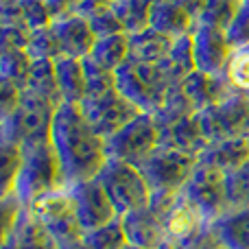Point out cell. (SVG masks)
Returning <instances> with one entry per match:
<instances>
[{
    "label": "cell",
    "instance_id": "obj_1",
    "mask_svg": "<svg viewBox=\"0 0 249 249\" xmlns=\"http://www.w3.org/2000/svg\"><path fill=\"white\" fill-rule=\"evenodd\" d=\"M51 144L59 160L66 186L94 179L109 160L107 140L101 138L86 121L81 107L61 103L51 127Z\"/></svg>",
    "mask_w": 249,
    "mask_h": 249
},
{
    "label": "cell",
    "instance_id": "obj_2",
    "mask_svg": "<svg viewBox=\"0 0 249 249\" xmlns=\"http://www.w3.org/2000/svg\"><path fill=\"white\" fill-rule=\"evenodd\" d=\"M22 149H24L22 166L7 195H13L22 206L29 208L35 199L44 197V195L55 193L59 188H68L51 140L22 146Z\"/></svg>",
    "mask_w": 249,
    "mask_h": 249
},
{
    "label": "cell",
    "instance_id": "obj_3",
    "mask_svg": "<svg viewBox=\"0 0 249 249\" xmlns=\"http://www.w3.org/2000/svg\"><path fill=\"white\" fill-rule=\"evenodd\" d=\"M116 88L140 112L158 114L175 90L173 81L160 64H136L127 61L116 70Z\"/></svg>",
    "mask_w": 249,
    "mask_h": 249
},
{
    "label": "cell",
    "instance_id": "obj_4",
    "mask_svg": "<svg viewBox=\"0 0 249 249\" xmlns=\"http://www.w3.org/2000/svg\"><path fill=\"white\" fill-rule=\"evenodd\" d=\"M57 107L59 105H55L53 101L31 90H24L18 107L0 123V131H2L0 138H9L22 146L48 142Z\"/></svg>",
    "mask_w": 249,
    "mask_h": 249
},
{
    "label": "cell",
    "instance_id": "obj_5",
    "mask_svg": "<svg viewBox=\"0 0 249 249\" xmlns=\"http://www.w3.org/2000/svg\"><path fill=\"white\" fill-rule=\"evenodd\" d=\"M201 155L193 151L175 149V146L160 144L151 153V158L142 164V173L149 179V186L153 190V199L177 197L188 181L190 173L199 164Z\"/></svg>",
    "mask_w": 249,
    "mask_h": 249
},
{
    "label": "cell",
    "instance_id": "obj_6",
    "mask_svg": "<svg viewBox=\"0 0 249 249\" xmlns=\"http://www.w3.org/2000/svg\"><path fill=\"white\" fill-rule=\"evenodd\" d=\"M225 179H228V173L223 168L214 166L206 160H199V164L195 166L188 181L181 188V195L188 199V203L199 212V216L208 225H212L230 210Z\"/></svg>",
    "mask_w": 249,
    "mask_h": 249
},
{
    "label": "cell",
    "instance_id": "obj_7",
    "mask_svg": "<svg viewBox=\"0 0 249 249\" xmlns=\"http://www.w3.org/2000/svg\"><path fill=\"white\" fill-rule=\"evenodd\" d=\"M99 177L107 188V195L112 197L121 216L151 206V201H153V190H151L149 179L140 166L109 158Z\"/></svg>",
    "mask_w": 249,
    "mask_h": 249
},
{
    "label": "cell",
    "instance_id": "obj_8",
    "mask_svg": "<svg viewBox=\"0 0 249 249\" xmlns=\"http://www.w3.org/2000/svg\"><path fill=\"white\" fill-rule=\"evenodd\" d=\"M26 210L55 236L61 247L70 243L83 241V228L79 223L74 199L68 188H59L55 193H48L44 197L35 199Z\"/></svg>",
    "mask_w": 249,
    "mask_h": 249
},
{
    "label": "cell",
    "instance_id": "obj_9",
    "mask_svg": "<svg viewBox=\"0 0 249 249\" xmlns=\"http://www.w3.org/2000/svg\"><path fill=\"white\" fill-rule=\"evenodd\" d=\"M160 123L155 114H138L127 127L107 140L109 158L123 160L133 166H142L160 146Z\"/></svg>",
    "mask_w": 249,
    "mask_h": 249
},
{
    "label": "cell",
    "instance_id": "obj_10",
    "mask_svg": "<svg viewBox=\"0 0 249 249\" xmlns=\"http://www.w3.org/2000/svg\"><path fill=\"white\" fill-rule=\"evenodd\" d=\"M79 107H81L86 121L92 124V129L101 138H105V140L116 136L138 114H142L131 101L124 99L121 92H118V88L105 92V94L86 96Z\"/></svg>",
    "mask_w": 249,
    "mask_h": 249
},
{
    "label": "cell",
    "instance_id": "obj_11",
    "mask_svg": "<svg viewBox=\"0 0 249 249\" xmlns=\"http://www.w3.org/2000/svg\"><path fill=\"white\" fill-rule=\"evenodd\" d=\"M199 121H201V129L208 144L228 136L247 133L249 131V96L241 94V92H232L221 103L203 109L199 114Z\"/></svg>",
    "mask_w": 249,
    "mask_h": 249
},
{
    "label": "cell",
    "instance_id": "obj_12",
    "mask_svg": "<svg viewBox=\"0 0 249 249\" xmlns=\"http://www.w3.org/2000/svg\"><path fill=\"white\" fill-rule=\"evenodd\" d=\"M68 190L74 199V208H77V216L83 232H92V230L103 228V225L121 219L101 177L68 186Z\"/></svg>",
    "mask_w": 249,
    "mask_h": 249
},
{
    "label": "cell",
    "instance_id": "obj_13",
    "mask_svg": "<svg viewBox=\"0 0 249 249\" xmlns=\"http://www.w3.org/2000/svg\"><path fill=\"white\" fill-rule=\"evenodd\" d=\"M190 39H193L195 64H197L199 72L212 74V77H225V68L234 53L225 31L210 24H197L190 33Z\"/></svg>",
    "mask_w": 249,
    "mask_h": 249
},
{
    "label": "cell",
    "instance_id": "obj_14",
    "mask_svg": "<svg viewBox=\"0 0 249 249\" xmlns=\"http://www.w3.org/2000/svg\"><path fill=\"white\" fill-rule=\"evenodd\" d=\"M51 31L57 39V46H59L61 55L77 57V59L90 57L92 48H94L96 39H99L90 20L77 11H68L53 18Z\"/></svg>",
    "mask_w": 249,
    "mask_h": 249
},
{
    "label": "cell",
    "instance_id": "obj_15",
    "mask_svg": "<svg viewBox=\"0 0 249 249\" xmlns=\"http://www.w3.org/2000/svg\"><path fill=\"white\" fill-rule=\"evenodd\" d=\"M175 90L186 101V105L197 114H201L203 109L212 107V105L221 103L232 92H236L228 83L225 77H212V74L199 72V70H195L190 77H186Z\"/></svg>",
    "mask_w": 249,
    "mask_h": 249
},
{
    "label": "cell",
    "instance_id": "obj_16",
    "mask_svg": "<svg viewBox=\"0 0 249 249\" xmlns=\"http://www.w3.org/2000/svg\"><path fill=\"white\" fill-rule=\"evenodd\" d=\"M121 221L129 245H136L142 249H162L164 241H166L164 216L153 206L129 212V214L121 216Z\"/></svg>",
    "mask_w": 249,
    "mask_h": 249
},
{
    "label": "cell",
    "instance_id": "obj_17",
    "mask_svg": "<svg viewBox=\"0 0 249 249\" xmlns=\"http://www.w3.org/2000/svg\"><path fill=\"white\" fill-rule=\"evenodd\" d=\"M160 131H162L160 133V144L193 151V153H199V155L208 146V140L201 129V121H199V114H188V116L175 118V121L160 123Z\"/></svg>",
    "mask_w": 249,
    "mask_h": 249
},
{
    "label": "cell",
    "instance_id": "obj_18",
    "mask_svg": "<svg viewBox=\"0 0 249 249\" xmlns=\"http://www.w3.org/2000/svg\"><path fill=\"white\" fill-rule=\"evenodd\" d=\"M175 39L168 35L160 33V31L140 29L136 33H129V61L136 64H162L173 51Z\"/></svg>",
    "mask_w": 249,
    "mask_h": 249
},
{
    "label": "cell",
    "instance_id": "obj_19",
    "mask_svg": "<svg viewBox=\"0 0 249 249\" xmlns=\"http://www.w3.org/2000/svg\"><path fill=\"white\" fill-rule=\"evenodd\" d=\"M201 160L223 168L225 173L234 171L241 164L249 162V131L210 142L206 146V151L201 153Z\"/></svg>",
    "mask_w": 249,
    "mask_h": 249
},
{
    "label": "cell",
    "instance_id": "obj_20",
    "mask_svg": "<svg viewBox=\"0 0 249 249\" xmlns=\"http://www.w3.org/2000/svg\"><path fill=\"white\" fill-rule=\"evenodd\" d=\"M2 241L11 243L13 249H61L55 236L26 208L18 219L16 228L11 230V234L2 236Z\"/></svg>",
    "mask_w": 249,
    "mask_h": 249
},
{
    "label": "cell",
    "instance_id": "obj_21",
    "mask_svg": "<svg viewBox=\"0 0 249 249\" xmlns=\"http://www.w3.org/2000/svg\"><path fill=\"white\" fill-rule=\"evenodd\" d=\"M210 234L225 249H249V208L228 210L210 225Z\"/></svg>",
    "mask_w": 249,
    "mask_h": 249
},
{
    "label": "cell",
    "instance_id": "obj_22",
    "mask_svg": "<svg viewBox=\"0 0 249 249\" xmlns=\"http://www.w3.org/2000/svg\"><path fill=\"white\" fill-rule=\"evenodd\" d=\"M55 77H57V86H59L61 103L81 105V101L86 99V68H83V59L68 55L57 57Z\"/></svg>",
    "mask_w": 249,
    "mask_h": 249
},
{
    "label": "cell",
    "instance_id": "obj_23",
    "mask_svg": "<svg viewBox=\"0 0 249 249\" xmlns=\"http://www.w3.org/2000/svg\"><path fill=\"white\" fill-rule=\"evenodd\" d=\"M92 59L101 64L103 68L116 72L129 61V33L121 31V33H109L101 35L96 39L94 48H92Z\"/></svg>",
    "mask_w": 249,
    "mask_h": 249
},
{
    "label": "cell",
    "instance_id": "obj_24",
    "mask_svg": "<svg viewBox=\"0 0 249 249\" xmlns=\"http://www.w3.org/2000/svg\"><path fill=\"white\" fill-rule=\"evenodd\" d=\"M164 68V72L168 74V79L173 81V86H179L186 77L197 70V64H195V53H193V39L190 35L186 37H179L175 39L173 44V51L168 53V57L160 64Z\"/></svg>",
    "mask_w": 249,
    "mask_h": 249
},
{
    "label": "cell",
    "instance_id": "obj_25",
    "mask_svg": "<svg viewBox=\"0 0 249 249\" xmlns=\"http://www.w3.org/2000/svg\"><path fill=\"white\" fill-rule=\"evenodd\" d=\"M83 245L88 249H127L129 241L127 234H124L123 221L116 219L112 223L103 225V228L86 232L83 234Z\"/></svg>",
    "mask_w": 249,
    "mask_h": 249
},
{
    "label": "cell",
    "instance_id": "obj_26",
    "mask_svg": "<svg viewBox=\"0 0 249 249\" xmlns=\"http://www.w3.org/2000/svg\"><path fill=\"white\" fill-rule=\"evenodd\" d=\"M241 4L243 0H203L199 11V24H210L225 31Z\"/></svg>",
    "mask_w": 249,
    "mask_h": 249
},
{
    "label": "cell",
    "instance_id": "obj_27",
    "mask_svg": "<svg viewBox=\"0 0 249 249\" xmlns=\"http://www.w3.org/2000/svg\"><path fill=\"white\" fill-rule=\"evenodd\" d=\"M83 68H86V96L105 94L116 88V72L103 68L92 57L83 59Z\"/></svg>",
    "mask_w": 249,
    "mask_h": 249
},
{
    "label": "cell",
    "instance_id": "obj_28",
    "mask_svg": "<svg viewBox=\"0 0 249 249\" xmlns=\"http://www.w3.org/2000/svg\"><path fill=\"white\" fill-rule=\"evenodd\" d=\"M22 155L24 149L22 144L9 140V138H0V158H2V195L11 190L13 181L18 177V171L22 166Z\"/></svg>",
    "mask_w": 249,
    "mask_h": 249
},
{
    "label": "cell",
    "instance_id": "obj_29",
    "mask_svg": "<svg viewBox=\"0 0 249 249\" xmlns=\"http://www.w3.org/2000/svg\"><path fill=\"white\" fill-rule=\"evenodd\" d=\"M225 188H228L230 210H234V208H249V162L241 164L238 168L228 173Z\"/></svg>",
    "mask_w": 249,
    "mask_h": 249
},
{
    "label": "cell",
    "instance_id": "obj_30",
    "mask_svg": "<svg viewBox=\"0 0 249 249\" xmlns=\"http://www.w3.org/2000/svg\"><path fill=\"white\" fill-rule=\"evenodd\" d=\"M225 79L236 92L249 96V48H238L232 53L225 68Z\"/></svg>",
    "mask_w": 249,
    "mask_h": 249
},
{
    "label": "cell",
    "instance_id": "obj_31",
    "mask_svg": "<svg viewBox=\"0 0 249 249\" xmlns=\"http://www.w3.org/2000/svg\"><path fill=\"white\" fill-rule=\"evenodd\" d=\"M26 53H29L31 59H57V57H61V51L57 46V39L53 35L51 26L31 31Z\"/></svg>",
    "mask_w": 249,
    "mask_h": 249
},
{
    "label": "cell",
    "instance_id": "obj_32",
    "mask_svg": "<svg viewBox=\"0 0 249 249\" xmlns=\"http://www.w3.org/2000/svg\"><path fill=\"white\" fill-rule=\"evenodd\" d=\"M225 35H228L234 51L249 48V0H243L241 9L236 11V16L232 18L230 26L225 29Z\"/></svg>",
    "mask_w": 249,
    "mask_h": 249
},
{
    "label": "cell",
    "instance_id": "obj_33",
    "mask_svg": "<svg viewBox=\"0 0 249 249\" xmlns=\"http://www.w3.org/2000/svg\"><path fill=\"white\" fill-rule=\"evenodd\" d=\"M199 249H225V247L221 245V243L216 241V238L212 236L210 232H208V236L203 238V243H201V245H199Z\"/></svg>",
    "mask_w": 249,
    "mask_h": 249
},
{
    "label": "cell",
    "instance_id": "obj_34",
    "mask_svg": "<svg viewBox=\"0 0 249 249\" xmlns=\"http://www.w3.org/2000/svg\"><path fill=\"white\" fill-rule=\"evenodd\" d=\"M61 249H88V247L83 245V241H77V243H70V245H64Z\"/></svg>",
    "mask_w": 249,
    "mask_h": 249
},
{
    "label": "cell",
    "instance_id": "obj_35",
    "mask_svg": "<svg viewBox=\"0 0 249 249\" xmlns=\"http://www.w3.org/2000/svg\"><path fill=\"white\" fill-rule=\"evenodd\" d=\"M2 249H13L11 243H7V241H2Z\"/></svg>",
    "mask_w": 249,
    "mask_h": 249
},
{
    "label": "cell",
    "instance_id": "obj_36",
    "mask_svg": "<svg viewBox=\"0 0 249 249\" xmlns=\"http://www.w3.org/2000/svg\"><path fill=\"white\" fill-rule=\"evenodd\" d=\"M127 249H142V247H136V245H129Z\"/></svg>",
    "mask_w": 249,
    "mask_h": 249
}]
</instances>
